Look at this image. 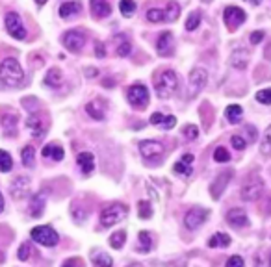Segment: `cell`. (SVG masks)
<instances>
[{
    "instance_id": "obj_1",
    "label": "cell",
    "mask_w": 271,
    "mask_h": 267,
    "mask_svg": "<svg viewBox=\"0 0 271 267\" xmlns=\"http://www.w3.org/2000/svg\"><path fill=\"white\" fill-rule=\"evenodd\" d=\"M0 80L2 84H6L8 87H17V85L23 84L24 73L21 63L15 60V58H6L0 63Z\"/></svg>"
},
{
    "instance_id": "obj_2",
    "label": "cell",
    "mask_w": 271,
    "mask_h": 267,
    "mask_svg": "<svg viewBox=\"0 0 271 267\" xmlns=\"http://www.w3.org/2000/svg\"><path fill=\"white\" fill-rule=\"evenodd\" d=\"M154 89L158 98H169L179 91V76L173 71H164L154 76Z\"/></svg>"
},
{
    "instance_id": "obj_3",
    "label": "cell",
    "mask_w": 271,
    "mask_h": 267,
    "mask_svg": "<svg viewBox=\"0 0 271 267\" xmlns=\"http://www.w3.org/2000/svg\"><path fill=\"white\" fill-rule=\"evenodd\" d=\"M179 13H180V8L179 4H175L173 0H168V6L164 8H150L147 10V19H149L150 23H173L179 19Z\"/></svg>"
},
{
    "instance_id": "obj_4",
    "label": "cell",
    "mask_w": 271,
    "mask_h": 267,
    "mask_svg": "<svg viewBox=\"0 0 271 267\" xmlns=\"http://www.w3.org/2000/svg\"><path fill=\"white\" fill-rule=\"evenodd\" d=\"M127 216H128L127 206L121 204V202H114V204L106 206L102 210V213H100V225H102L104 228H110V227H114L116 223L123 221Z\"/></svg>"
},
{
    "instance_id": "obj_5",
    "label": "cell",
    "mask_w": 271,
    "mask_h": 267,
    "mask_svg": "<svg viewBox=\"0 0 271 267\" xmlns=\"http://www.w3.org/2000/svg\"><path fill=\"white\" fill-rule=\"evenodd\" d=\"M30 238L34 239V241H37L39 245H43V247H54V245H58V241H60L58 232L52 227H48V225L32 228Z\"/></svg>"
},
{
    "instance_id": "obj_6",
    "label": "cell",
    "mask_w": 271,
    "mask_h": 267,
    "mask_svg": "<svg viewBox=\"0 0 271 267\" xmlns=\"http://www.w3.org/2000/svg\"><path fill=\"white\" fill-rule=\"evenodd\" d=\"M139 152L147 162L150 164H158L164 156V145L158 141H152V139H147V141L139 143Z\"/></svg>"
},
{
    "instance_id": "obj_7",
    "label": "cell",
    "mask_w": 271,
    "mask_h": 267,
    "mask_svg": "<svg viewBox=\"0 0 271 267\" xmlns=\"http://www.w3.org/2000/svg\"><path fill=\"white\" fill-rule=\"evenodd\" d=\"M127 98L134 108L143 110L145 106L149 104V89L141 84H136V85H132V87H128Z\"/></svg>"
},
{
    "instance_id": "obj_8",
    "label": "cell",
    "mask_w": 271,
    "mask_h": 267,
    "mask_svg": "<svg viewBox=\"0 0 271 267\" xmlns=\"http://www.w3.org/2000/svg\"><path fill=\"white\" fill-rule=\"evenodd\" d=\"M64 45L71 52H80L86 45V32L82 28L71 30L64 35Z\"/></svg>"
},
{
    "instance_id": "obj_9",
    "label": "cell",
    "mask_w": 271,
    "mask_h": 267,
    "mask_svg": "<svg viewBox=\"0 0 271 267\" xmlns=\"http://www.w3.org/2000/svg\"><path fill=\"white\" fill-rule=\"evenodd\" d=\"M264 189V182L260 176H251L242 188V199L243 200H256Z\"/></svg>"
},
{
    "instance_id": "obj_10",
    "label": "cell",
    "mask_w": 271,
    "mask_h": 267,
    "mask_svg": "<svg viewBox=\"0 0 271 267\" xmlns=\"http://www.w3.org/2000/svg\"><path fill=\"white\" fill-rule=\"evenodd\" d=\"M208 82V73L204 69L197 67L191 71L190 74V97H197L199 93L204 89V85Z\"/></svg>"
},
{
    "instance_id": "obj_11",
    "label": "cell",
    "mask_w": 271,
    "mask_h": 267,
    "mask_svg": "<svg viewBox=\"0 0 271 267\" xmlns=\"http://www.w3.org/2000/svg\"><path fill=\"white\" fill-rule=\"evenodd\" d=\"M6 28L8 34L12 35L13 39H24L26 37V30L21 23V17L15 12H10L6 15Z\"/></svg>"
},
{
    "instance_id": "obj_12",
    "label": "cell",
    "mask_w": 271,
    "mask_h": 267,
    "mask_svg": "<svg viewBox=\"0 0 271 267\" xmlns=\"http://www.w3.org/2000/svg\"><path fill=\"white\" fill-rule=\"evenodd\" d=\"M223 19H225V24L229 26V30H236L238 26H242L245 23V12L242 8L229 6L223 13Z\"/></svg>"
},
{
    "instance_id": "obj_13",
    "label": "cell",
    "mask_w": 271,
    "mask_h": 267,
    "mask_svg": "<svg viewBox=\"0 0 271 267\" xmlns=\"http://www.w3.org/2000/svg\"><path fill=\"white\" fill-rule=\"evenodd\" d=\"M206 219H208V210H204V208H191L184 216V225L190 230H197Z\"/></svg>"
},
{
    "instance_id": "obj_14",
    "label": "cell",
    "mask_w": 271,
    "mask_h": 267,
    "mask_svg": "<svg viewBox=\"0 0 271 267\" xmlns=\"http://www.w3.org/2000/svg\"><path fill=\"white\" fill-rule=\"evenodd\" d=\"M158 54L164 58L173 56L175 52V43H173V34L171 32H164V34L158 37Z\"/></svg>"
},
{
    "instance_id": "obj_15",
    "label": "cell",
    "mask_w": 271,
    "mask_h": 267,
    "mask_svg": "<svg viewBox=\"0 0 271 267\" xmlns=\"http://www.w3.org/2000/svg\"><path fill=\"white\" fill-rule=\"evenodd\" d=\"M231 176H232V173L231 171H225V173H221L215 180H213V184L210 186V193H212V197L215 200L220 199L221 197V193L225 191V188H227V184L231 182Z\"/></svg>"
},
{
    "instance_id": "obj_16",
    "label": "cell",
    "mask_w": 271,
    "mask_h": 267,
    "mask_svg": "<svg viewBox=\"0 0 271 267\" xmlns=\"http://www.w3.org/2000/svg\"><path fill=\"white\" fill-rule=\"evenodd\" d=\"M10 189H12V197L13 199H23V197H26V193H28L30 189V180L26 178V176H17L15 180L12 182V186H10Z\"/></svg>"
},
{
    "instance_id": "obj_17",
    "label": "cell",
    "mask_w": 271,
    "mask_h": 267,
    "mask_svg": "<svg viewBox=\"0 0 271 267\" xmlns=\"http://www.w3.org/2000/svg\"><path fill=\"white\" fill-rule=\"evenodd\" d=\"M227 221L236 228L247 227L249 225V219H247V216H245V211H243L242 208H232V210L227 213Z\"/></svg>"
},
{
    "instance_id": "obj_18",
    "label": "cell",
    "mask_w": 271,
    "mask_h": 267,
    "mask_svg": "<svg viewBox=\"0 0 271 267\" xmlns=\"http://www.w3.org/2000/svg\"><path fill=\"white\" fill-rule=\"evenodd\" d=\"M193 154H184L182 158L175 164L173 171L177 173V175H182V176H190L191 171H193Z\"/></svg>"
},
{
    "instance_id": "obj_19",
    "label": "cell",
    "mask_w": 271,
    "mask_h": 267,
    "mask_svg": "<svg viewBox=\"0 0 271 267\" xmlns=\"http://www.w3.org/2000/svg\"><path fill=\"white\" fill-rule=\"evenodd\" d=\"M26 128L32 132V136H34V137L45 136V126H43V119H41L37 114L28 115V119H26Z\"/></svg>"
},
{
    "instance_id": "obj_20",
    "label": "cell",
    "mask_w": 271,
    "mask_h": 267,
    "mask_svg": "<svg viewBox=\"0 0 271 267\" xmlns=\"http://www.w3.org/2000/svg\"><path fill=\"white\" fill-rule=\"evenodd\" d=\"M89 6H91V13L97 19L108 17L112 13V6L108 4V0H91Z\"/></svg>"
},
{
    "instance_id": "obj_21",
    "label": "cell",
    "mask_w": 271,
    "mask_h": 267,
    "mask_svg": "<svg viewBox=\"0 0 271 267\" xmlns=\"http://www.w3.org/2000/svg\"><path fill=\"white\" fill-rule=\"evenodd\" d=\"M76 164H78V167H80V171L84 175H91L93 169H95V158H93L91 152H80Z\"/></svg>"
},
{
    "instance_id": "obj_22",
    "label": "cell",
    "mask_w": 271,
    "mask_h": 267,
    "mask_svg": "<svg viewBox=\"0 0 271 267\" xmlns=\"http://www.w3.org/2000/svg\"><path fill=\"white\" fill-rule=\"evenodd\" d=\"M43 158H50L54 159V162H62L65 156L64 148L60 147V145H54V143H48L46 147H43Z\"/></svg>"
},
{
    "instance_id": "obj_23",
    "label": "cell",
    "mask_w": 271,
    "mask_h": 267,
    "mask_svg": "<svg viewBox=\"0 0 271 267\" xmlns=\"http://www.w3.org/2000/svg\"><path fill=\"white\" fill-rule=\"evenodd\" d=\"M247 60H249L247 50H236V52H232L231 65L232 67H236V69H245L247 67Z\"/></svg>"
},
{
    "instance_id": "obj_24",
    "label": "cell",
    "mask_w": 271,
    "mask_h": 267,
    "mask_svg": "<svg viewBox=\"0 0 271 267\" xmlns=\"http://www.w3.org/2000/svg\"><path fill=\"white\" fill-rule=\"evenodd\" d=\"M91 261L97 267H112L114 265V260L106 252H100V250H93L91 252Z\"/></svg>"
},
{
    "instance_id": "obj_25",
    "label": "cell",
    "mask_w": 271,
    "mask_h": 267,
    "mask_svg": "<svg viewBox=\"0 0 271 267\" xmlns=\"http://www.w3.org/2000/svg\"><path fill=\"white\" fill-rule=\"evenodd\" d=\"M242 114H243V110H242V106H238V104H232V106H229V108L225 110V115L231 125H238V123L242 121Z\"/></svg>"
},
{
    "instance_id": "obj_26",
    "label": "cell",
    "mask_w": 271,
    "mask_h": 267,
    "mask_svg": "<svg viewBox=\"0 0 271 267\" xmlns=\"http://www.w3.org/2000/svg\"><path fill=\"white\" fill-rule=\"evenodd\" d=\"M60 82H62V73H60L58 69H50V71L45 74V78H43V84H45L46 87H58Z\"/></svg>"
},
{
    "instance_id": "obj_27",
    "label": "cell",
    "mask_w": 271,
    "mask_h": 267,
    "mask_svg": "<svg viewBox=\"0 0 271 267\" xmlns=\"http://www.w3.org/2000/svg\"><path fill=\"white\" fill-rule=\"evenodd\" d=\"M0 125H2V128L6 130L8 136H12V134H15V126H17V117L15 115H2V119H0Z\"/></svg>"
},
{
    "instance_id": "obj_28",
    "label": "cell",
    "mask_w": 271,
    "mask_h": 267,
    "mask_svg": "<svg viewBox=\"0 0 271 267\" xmlns=\"http://www.w3.org/2000/svg\"><path fill=\"white\" fill-rule=\"evenodd\" d=\"M78 12H80V2H65L60 8V15L64 19H69L71 15H76Z\"/></svg>"
},
{
    "instance_id": "obj_29",
    "label": "cell",
    "mask_w": 271,
    "mask_h": 267,
    "mask_svg": "<svg viewBox=\"0 0 271 267\" xmlns=\"http://www.w3.org/2000/svg\"><path fill=\"white\" fill-rule=\"evenodd\" d=\"M231 245V238L227 234L220 232V234H213L212 238L208 239V247H229Z\"/></svg>"
},
{
    "instance_id": "obj_30",
    "label": "cell",
    "mask_w": 271,
    "mask_h": 267,
    "mask_svg": "<svg viewBox=\"0 0 271 267\" xmlns=\"http://www.w3.org/2000/svg\"><path fill=\"white\" fill-rule=\"evenodd\" d=\"M152 249V238L149 232H139V243L136 247L138 252H149Z\"/></svg>"
},
{
    "instance_id": "obj_31",
    "label": "cell",
    "mask_w": 271,
    "mask_h": 267,
    "mask_svg": "<svg viewBox=\"0 0 271 267\" xmlns=\"http://www.w3.org/2000/svg\"><path fill=\"white\" fill-rule=\"evenodd\" d=\"M86 112L89 115H91V119H104V110H102V104H98V102H89L86 106Z\"/></svg>"
},
{
    "instance_id": "obj_32",
    "label": "cell",
    "mask_w": 271,
    "mask_h": 267,
    "mask_svg": "<svg viewBox=\"0 0 271 267\" xmlns=\"http://www.w3.org/2000/svg\"><path fill=\"white\" fill-rule=\"evenodd\" d=\"M43 206H45V199H43V195L37 193L32 199V210H30V213L34 217H39L41 213H43Z\"/></svg>"
},
{
    "instance_id": "obj_33",
    "label": "cell",
    "mask_w": 271,
    "mask_h": 267,
    "mask_svg": "<svg viewBox=\"0 0 271 267\" xmlns=\"http://www.w3.org/2000/svg\"><path fill=\"white\" fill-rule=\"evenodd\" d=\"M117 50V56H128L130 54V50H132V45H130V41L125 37V35H119V45L116 46Z\"/></svg>"
},
{
    "instance_id": "obj_34",
    "label": "cell",
    "mask_w": 271,
    "mask_h": 267,
    "mask_svg": "<svg viewBox=\"0 0 271 267\" xmlns=\"http://www.w3.org/2000/svg\"><path fill=\"white\" fill-rule=\"evenodd\" d=\"M125 241H127V232H125V230H119V232L112 234V238H110L112 249H121L123 245H125Z\"/></svg>"
},
{
    "instance_id": "obj_35",
    "label": "cell",
    "mask_w": 271,
    "mask_h": 267,
    "mask_svg": "<svg viewBox=\"0 0 271 267\" xmlns=\"http://www.w3.org/2000/svg\"><path fill=\"white\" fill-rule=\"evenodd\" d=\"M12 167H13L12 156H10L6 150L0 148V171H2V173H8V171H12Z\"/></svg>"
},
{
    "instance_id": "obj_36",
    "label": "cell",
    "mask_w": 271,
    "mask_h": 267,
    "mask_svg": "<svg viewBox=\"0 0 271 267\" xmlns=\"http://www.w3.org/2000/svg\"><path fill=\"white\" fill-rule=\"evenodd\" d=\"M34 156H35V150H34V147H30V145H26V147L23 148V152H21L23 164L26 165V167H32V165H34Z\"/></svg>"
},
{
    "instance_id": "obj_37",
    "label": "cell",
    "mask_w": 271,
    "mask_h": 267,
    "mask_svg": "<svg viewBox=\"0 0 271 267\" xmlns=\"http://www.w3.org/2000/svg\"><path fill=\"white\" fill-rule=\"evenodd\" d=\"M119 10H121V13L125 17H132V13L136 12V2L134 0H121Z\"/></svg>"
},
{
    "instance_id": "obj_38",
    "label": "cell",
    "mask_w": 271,
    "mask_h": 267,
    "mask_svg": "<svg viewBox=\"0 0 271 267\" xmlns=\"http://www.w3.org/2000/svg\"><path fill=\"white\" fill-rule=\"evenodd\" d=\"M260 150H262V154H271V126L265 130L264 137H262V143H260Z\"/></svg>"
},
{
    "instance_id": "obj_39",
    "label": "cell",
    "mask_w": 271,
    "mask_h": 267,
    "mask_svg": "<svg viewBox=\"0 0 271 267\" xmlns=\"http://www.w3.org/2000/svg\"><path fill=\"white\" fill-rule=\"evenodd\" d=\"M201 24V13L199 12H193L190 13V17H188V21H186V30H197V26Z\"/></svg>"
},
{
    "instance_id": "obj_40",
    "label": "cell",
    "mask_w": 271,
    "mask_h": 267,
    "mask_svg": "<svg viewBox=\"0 0 271 267\" xmlns=\"http://www.w3.org/2000/svg\"><path fill=\"white\" fill-rule=\"evenodd\" d=\"M139 210H138V216L139 219H149L152 217V208H150L149 202H145V200H139Z\"/></svg>"
},
{
    "instance_id": "obj_41",
    "label": "cell",
    "mask_w": 271,
    "mask_h": 267,
    "mask_svg": "<svg viewBox=\"0 0 271 267\" xmlns=\"http://www.w3.org/2000/svg\"><path fill=\"white\" fill-rule=\"evenodd\" d=\"M32 252H34V250H32V245L28 243V241H24L23 245H21V247H19V260H23V261H26L30 258V256H32Z\"/></svg>"
},
{
    "instance_id": "obj_42",
    "label": "cell",
    "mask_w": 271,
    "mask_h": 267,
    "mask_svg": "<svg viewBox=\"0 0 271 267\" xmlns=\"http://www.w3.org/2000/svg\"><path fill=\"white\" fill-rule=\"evenodd\" d=\"M213 159H215V162H220V164H223V162H229V159H231V154H229L227 148L218 147L215 148V152H213Z\"/></svg>"
},
{
    "instance_id": "obj_43",
    "label": "cell",
    "mask_w": 271,
    "mask_h": 267,
    "mask_svg": "<svg viewBox=\"0 0 271 267\" xmlns=\"http://www.w3.org/2000/svg\"><path fill=\"white\" fill-rule=\"evenodd\" d=\"M256 100H258L260 104L269 106L271 104V89H262V91L256 93Z\"/></svg>"
},
{
    "instance_id": "obj_44",
    "label": "cell",
    "mask_w": 271,
    "mask_h": 267,
    "mask_svg": "<svg viewBox=\"0 0 271 267\" xmlns=\"http://www.w3.org/2000/svg\"><path fill=\"white\" fill-rule=\"evenodd\" d=\"M184 137L186 139H190V141L197 139V137H199V128H197L195 125H188L184 128Z\"/></svg>"
},
{
    "instance_id": "obj_45",
    "label": "cell",
    "mask_w": 271,
    "mask_h": 267,
    "mask_svg": "<svg viewBox=\"0 0 271 267\" xmlns=\"http://www.w3.org/2000/svg\"><path fill=\"white\" fill-rule=\"evenodd\" d=\"M231 143H232V147L238 148V150H243V148H245V145H247V141H245L242 136H232Z\"/></svg>"
},
{
    "instance_id": "obj_46",
    "label": "cell",
    "mask_w": 271,
    "mask_h": 267,
    "mask_svg": "<svg viewBox=\"0 0 271 267\" xmlns=\"http://www.w3.org/2000/svg\"><path fill=\"white\" fill-rule=\"evenodd\" d=\"M177 125V117L175 115H166V119H164V123H161V128H166V130H169V128H173V126Z\"/></svg>"
},
{
    "instance_id": "obj_47",
    "label": "cell",
    "mask_w": 271,
    "mask_h": 267,
    "mask_svg": "<svg viewBox=\"0 0 271 267\" xmlns=\"http://www.w3.org/2000/svg\"><path fill=\"white\" fill-rule=\"evenodd\" d=\"M227 267H243V258L242 256H231L227 260Z\"/></svg>"
},
{
    "instance_id": "obj_48",
    "label": "cell",
    "mask_w": 271,
    "mask_h": 267,
    "mask_svg": "<svg viewBox=\"0 0 271 267\" xmlns=\"http://www.w3.org/2000/svg\"><path fill=\"white\" fill-rule=\"evenodd\" d=\"M262 39H264V32H253V34H251V43H253V45H258Z\"/></svg>"
},
{
    "instance_id": "obj_49",
    "label": "cell",
    "mask_w": 271,
    "mask_h": 267,
    "mask_svg": "<svg viewBox=\"0 0 271 267\" xmlns=\"http://www.w3.org/2000/svg\"><path fill=\"white\" fill-rule=\"evenodd\" d=\"M95 54H97V58L106 56V48H104L102 43H97V45H95Z\"/></svg>"
},
{
    "instance_id": "obj_50",
    "label": "cell",
    "mask_w": 271,
    "mask_h": 267,
    "mask_svg": "<svg viewBox=\"0 0 271 267\" xmlns=\"http://www.w3.org/2000/svg\"><path fill=\"white\" fill-rule=\"evenodd\" d=\"M62 267H82V263L78 260H67Z\"/></svg>"
},
{
    "instance_id": "obj_51",
    "label": "cell",
    "mask_w": 271,
    "mask_h": 267,
    "mask_svg": "<svg viewBox=\"0 0 271 267\" xmlns=\"http://www.w3.org/2000/svg\"><path fill=\"white\" fill-rule=\"evenodd\" d=\"M86 74L89 76V78H95V76H97V69H93V67L86 69Z\"/></svg>"
},
{
    "instance_id": "obj_52",
    "label": "cell",
    "mask_w": 271,
    "mask_h": 267,
    "mask_svg": "<svg viewBox=\"0 0 271 267\" xmlns=\"http://www.w3.org/2000/svg\"><path fill=\"white\" fill-rule=\"evenodd\" d=\"M4 210V197H2V193H0V211Z\"/></svg>"
},
{
    "instance_id": "obj_53",
    "label": "cell",
    "mask_w": 271,
    "mask_h": 267,
    "mask_svg": "<svg viewBox=\"0 0 271 267\" xmlns=\"http://www.w3.org/2000/svg\"><path fill=\"white\" fill-rule=\"evenodd\" d=\"M45 2H46V0H35V4H37V6H43Z\"/></svg>"
},
{
    "instance_id": "obj_54",
    "label": "cell",
    "mask_w": 271,
    "mask_h": 267,
    "mask_svg": "<svg viewBox=\"0 0 271 267\" xmlns=\"http://www.w3.org/2000/svg\"><path fill=\"white\" fill-rule=\"evenodd\" d=\"M127 267H143L141 263H130V265H127Z\"/></svg>"
},
{
    "instance_id": "obj_55",
    "label": "cell",
    "mask_w": 271,
    "mask_h": 267,
    "mask_svg": "<svg viewBox=\"0 0 271 267\" xmlns=\"http://www.w3.org/2000/svg\"><path fill=\"white\" fill-rule=\"evenodd\" d=\"M249 2H253V4H258L260 0H249Z\"/></svg>"
},
{
    "instance_id": "obj_56",
    "label": "cell",
    "mask_w": 271,
    "mask_h": 267,
    "mask_svg": "<svg viewBox=\"0 0 271 267\" xmlns=\"http://www.w3.org/2000/svg\"><path fill=\"white\" fill-rule=\"evenodd\" d=\"M204 2H210V0H204Z\"/></svg>"
},
{
    "instance_id": "obj_57",
    "label": "cell",
    "mask_w": 271,
    "mask_h": 267,
    "mask_svg": "<svg viewBox=\"0 0 271 267\" xmlns=\"http://www.w3.org/2000/svg\"><path fill=\"white\" fill-rule=\"evenodd\" d=\"M269 265H271V261H269Z\"/></svg>"
}]
</instances>
